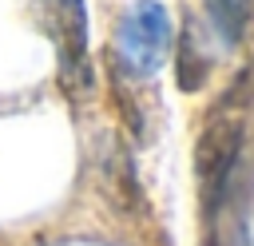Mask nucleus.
<instances>
[{"label":"nucleus","mask_w":254,"mask_h":246,"mask_svg":"<svg viewBox=\"0 0 254 246\" xmlns=\"http://www.w3.org/2000/svg\"><path fill=\"white\" fill-rule=\"evenodd\" d=\"M171 44H175L171 12L159 0H139L119 16L111 32V63L127 79H151L163 67Z\"/></svg>","instance_id":"f257e3e1"},{"label":"nucleus","mask_w":254,"mask_h":246,"mask_svg":"<svg viewBox=\"0 0 254 246\" xmlns=\"http://www.w3.org/2000/svg\"><path fill=\"white\" fill-rule=\"evenodd\" d=\"M238 155H242V123H238V115H230L218 103V111L206 119V127L194 143V179H198V198H202L206 222H214V214L226 202Z\"/></svg>","instance_id":"f03ea898"},{"label":"nucleus","mask_w":254,"mask_h":246,"mask_svg":"<svg viewBox=\"0 0 254 246\" xmlns=\"http://www.w3.org/2000/svg\"><path fill=\"white\" fill-rule=\"evenodd\" d=\"M44 28L56 40L60 56V87L71 99H83L95 83L91 60H87V4L83 0H40Z\"/></svg>","instance_id":"7ed1b4c3"},{"label":"nucleus","mask_w":254,"mask_h":246,"mask_svg":"<svg viewBox=\"0 0 254 246\" xmlns=\"http://www.w3.org/2000/svg\"><path fill=\"white\" fill-rule=\"evenodd\" d=\"M175 67H179V87L183 91H198L206 83V71H210V60L202 52V32L194 20L183 24V36H179V48H175Z\"/></svg>","instance_id":"20e7f679"},{"label":"nucleus","mask_w":254,"mask_h":246,"mask_svg":"<svg viewBox=\"0 0 254 246\" xmlns=\"http://www.w3.org/2000/svg\"><path fill=\"white\" fill-rule=\"evenodd\" d=\"M250 8H254V0H206V20H210L222 48H234L246 36Z\"/></svg>","instance_id":"39448f33"},{"label":"nucleus","mask_w":254,"mask_h":246,"mask_svg":"<svg viewBox=\"0 0 254 246\" xmlns=\"http://www.w3.org/2000/svg\"><path fill=\"white\" fill-rule=\"evenodd\" d=\"M206 246H218V242H214V234H206Z\"/></svg>","instance_id":"423d86ee"},{"label":"nucleus","mask_w":254,"mask_h":246,"mask_svg":"<svg viewBox=\"0 0 254 246\" xmlns=\"http://www.w3.org/2000/svg\"><path fill=\"white\" fill-rule=\"evenodd\" d=\"M159 246H171V242H159Z\"/></svg>","instance_id":"0eeeda50"}]
</instances>
